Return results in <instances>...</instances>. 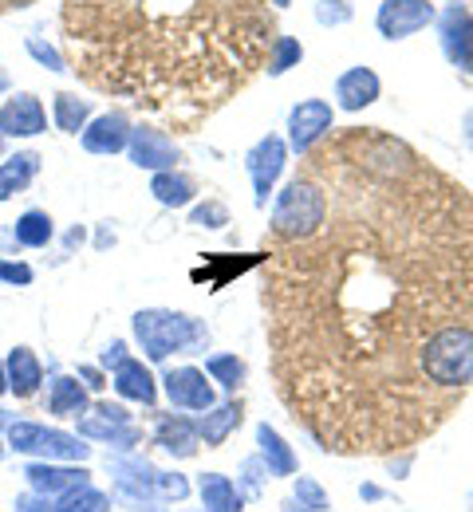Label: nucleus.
Instances as JSON below:
<instances>
[{"label": "nucleus", "mask_w": 473, "mask_h": 512, "mask_svg": "<svg viewBox=\"0 0 473 512\" xmlns=\"http://www.w3.org/2000/svg\"><path fill=\"white\" fill-rule=\"evenodd\" d=\"M320 170L339 190L328 221L265 284L280 398L328 453H399L454 410L418 355L434 331L473 323V205L379 134H351Z\"/></svg>", "instance_id": "1"}, {"label": "nucleus", "mask_w": 473, "mask_h": 512, "mask_svg": "<svg viewBox=\"0 0 473 512\" xmlns=\"http://www.w3.org/2000/svg\"><path fill=\"white\" fill-rule=\"evenodd\" d=\"M418 371L438 398L458 406L473 383V323H450L434 331L418 355Z\"/></svg>", "instance_id": "2"}, {"label": "nucleus", "mask_w": 473, "mask_h": 512, "mask_svg": "<svg viewBox=\"0 0 473 512\" xmlns=\"http://www.w3.org/2000/svg\"><path fill=\"white\" fill-rule=\"evenodd\" d=\"M328 221V190L312 178H292L284 190L276 193L272 205V237H280L284 245L308 241L324 229Z\"/></svg>", "instance_id": "3"}, {"label": "nucleus", "mask_w": 473, "mask_h": 512, "mask_svg": "<svg viewBox=\"0 0 473 512\" xmlns=\"http://www.w3.org/2000/svg\"><path fill=\"white\" fill-rule=\"evenodd\" d=\"M135 339L138 347L146 351L150 363H166L170 355L178 351H198L209 343V331H205L202 320L186 316V312H166V308H146L138 312L135 320Z\"/></svg>", "instance_id": "4"}, {"label": "nucleus", "mask_w": 473, "mask_h": 512, "mask_svg": "<svg viewBox=\"0 0 473 512\" xmlns=\"http://www.w3.org/2000/svg\"><path fill=\"white\" fill-rule=\"evenodd\" d=\"M8 449L32 453V457H44V461H83L91 453V446H83L75 434L48 430L40 422H8Z\"/></svg>", "instance_id": "5"}, {"label": "nucleus", "mask_w": 473, "mask_h": 512, "mask_svg": "<svg viewBox=\"0 0 473 512\" xmlns=\"http://www.w3.org/2000/svg\"><path fill=\"white\" fill-rule=\"evenodd\" d=\"M111 477L119 497L135 512H162V497H158V469H150L138 457H115L111 461Z\"/></svg>", "instance_id": "6"}, {"label": "nucleus", "mask_w": 473, "mask_h": 512, "mask_svg": "<svg viewBox=\"0 0 473 512\" xmlns=\"http://www.w3.org/2000/svg\"><path fill=\"white\" fill-rule=\"evenodd\" d=\"M284 162H288V146H284V138H261L249 154H245V170H249V178H253V205L257 209H265L269 205L272 190H276V182H280V174H284Z\"/></svg>", "instance_id": "7"}, {"label": "nucleus", "mask_w": 473, "mask_h": 512, "mask_svg": "<svg viewBox=\"0 0 473 512\" xmlns=\"http://www.w3.org/2000/svg\"><path fill=\"white\" fill-rule=\"evenodd\" d=\"M332 123H336L332 103H324V99H300L292 107V115H288V146L296 154H308L332 130Z\"/></svg>", "instance_id": "8"}, {"label": "nucleus", "mask_w": 473, "mask_h": 512, "mask_svg": "<svg viewBox=\"0 0 473 512\" xmlns=\"http://www.w3.org/2000/svg\"><path fill=\"white\" fill-rule=\"evenodd\" d=\"M79 434L95 438V442H111L119 449L138 446V430L131 426V414L123 406H111V402H99L87 418H79Z\"/></svg>", "instance_id": "9"}, {"label": "nucleus", "mask_w": 473, "mask_h": 512, "mask_svg": "<svg viewBox=\"0 0 473 512\" xmlns=\"http://www.w3.org/2000/svg\"><path fill=\"white\" fill-rule=\"evenodd\" d=\"M375 24L387 40H406L422 32L426 24H434V4L430 0H383Z\"/></svg>", "instance_id": "10"}, {"label": "nucleus", "mask_w": 473, "mask_h": 512, "mask_svg": "<svg viewBox=\"0 0 473 512\" xmlns=\"http://www.w3.org/2000/svg\"><path fill=\"white\" fill-rule=\"evenodd\" d=\"M162 386H166L170 406H178V410H198V414H205V410L217 406V394H213V386L205 383V371H198V367H174V371H166Z\"/></svg>", "instance_id": "11"}, {"label": "nucleus", "mask_w": 473, "mask_h": 512, "mask_svg": "<svg viewBox=\"0 0 473 512\" xmlns=\"http://www.w3.org/2000/svg\"><path fill=\"white\" fill-rule=\"evenodd\" d=\"M24 477H28V485H32V493H40V497H64L71 489H79V485H91V473L83 469V465H56V461H32L28 469H24Z\"/></svg>", "instance_id": "12"}, {"label": "nucleus", "mask_w": 473, "mask_h": 512, "mask_svg": "<svg viewBox=\"0 0 473 512\" xmlns=\"http://www.w3.org/2000/svg\"><path fill=\"white\" fill-rule=\"evenodd\" d=\"M48 130V115H44V103L28 91L12 95L4 107H0V134L8 138H36Z\"/></svg>", "instance_id": "13"}, {"label": "nucleus", "mask_w": 473, "mask_h": 512, "mask_svg": "<svg viewBox=\"0 0 473 512\" xmlns=\"http://www.w3.org/2000/svg\"><path fill=\"white\" fill-rule=\"evenodd\" d=\"M442 48L450 64L473 71V12L462 4H450L442 12Z\"/></svg>", "instance_id": "14"}, {"label": "nucleus", "mask_w": 473, "mask_h": 512, "mask_svg": "<svg viewBox=\"0 0 473 512\" xmlns=\"http://www.w3.org/2000/svg\"><path fill=\"white\" fill-rule=\"evenodd\" d=\"M127 150H131V162H135L138 170H154V174L174 170V162H178L174 142L162 130H150V127L131 130V146Z\"/></svg>", "instance_id": "15"}, {"label": "nucleus", "mask_w": 473, "mask_h": 512, "mask_svg": "<svg viewBox=\"0 0 473 512\" xmlns=\"http://www.w3.org/2000/svg\"><path fill=\"white\" fill-rule=\"evenodd\" d=\"M131 146V123L123 115H99L83 127V150L87 154H119Z\"/></svg>", "instance_id": "16"}, {"label": "nucleus", "mask_w": 473, "mask_h": 512, "mask_svg": "<svg viewBox=\"0 0 473 512\" xmlns=\"http://www.w3.org/2000/svg\"><path fill=\"white\" fill-rule=\"evenodd\" d=\"M154 446H162L170 457H194V453L202 449L198 422H190V418H182V414L158 418V426H154Z\"/></svg>", "instance_id": "17"}, {"label": "nucleus", "mask_w": 473, "mask_h": 512, "mask_svg": "<svg viewBox=\"0 0 473 512\" xmlns=\"http://www.w3.org/2000/svg\"><path fill=\"white\" fill-rule=\"evenodd\" d=\"M379 91H383V83H379V75H375L371 67H351V71H343L336 79V99L343 111H363V107H371V103L379 99Z\"/></svg>", "instance_id": "18"}, {"label": "nucleus", "mask_w": 473, "mask_h": 512, "mask_svg": "<svg viewBox=\"0 0 473 512\" xmlns=\"http://www.w3.org/2000/svg\"><path fill=\"white\" fill-rule=\"evenodd\" d=\"M4 371H8V390L16 398H32L40 390V383H44V367H40V359H36L32 347H12Z\"/></svg>", "instance_id": "19"}, {"label": "nucleus", "mask_w": 473, "mask_h": 512, "mask_svg": "<svg viewBox=\"0 0 473 512\" xmlns=\"http://www.w3.org/2000/svg\"><path fill=\"white\" fill-rule=\"evenodd\" d=\"M111 383H115V390L123 398L142 402V406H154V398H158V383H154V375H150V367L142 359H123L115 367V379Z\"/></svg>", "instance_id": "20"}, {"label": "nucleus", "mask_w": 473, "mask_h": 512, "mask_svg": "<svg viewBox=\"0 0 473 512\" xmlns=\"http://www.w3.org/2000/svg\"><path fill=\"white\" fill-rule=\"evenodd\" d=\"M241 418H245L241 402H221V406L205 410L202 418H198V434H202L205 449L225 446V442H229V434L241 426Z\"/></svg>", "instance_id": "21"}, {"label": "nucleus", "mask_w": 473, "mask_h": 512, "mask_svg": "<svg viewBox=\"0 0 473 512\" xmlns=\"http://www.w3.org/2000/svg\"><path fill=\"white\" fill-rule=\"evenodd\" d=\"M257 446H261V461L269 465L272 477H296V469H300V461H296V453H292V446L272 430L269 422H261L257 426Z\"/></svg>", "instance_id": "22"}, {"label": "nucleus", "mask_w": 473, "mask_h": 512, "mask_svg": "<svg viewBox=\"0 0 473 512\" xmlns=\"http://www.w3.org/2000/svg\"><path fill=\"white\" fill-rule=\"evenodd\" d=\"M87 406H91V394H87V386L79 383V379H71V375L52 379L48 414H56V418H79V414H87Z\"/></svg>", "instance_id": "23"}, {"label": "nucleus", "mask_w": 473, "mask_h": 512, "mask_svg": "<svg viewBox=\"0 0 473 512\" xmlns=\"http://www.w3.org/2000/svg\"><path fill=\"white\" fill-rule=\"evenodd\" d=\"M198 497H202L205 512H241L245 509L241 489H237L225 473H205L202 481H198Z\"/></svg>", "instance_id": "24"}, {"label": "nucleus", "mask_w": 473, "mask_h": 512, "mask_svg": "<svg viewBox=\"0 0 473 512\" xmlns=\"http://www.w3.org/2000/svg\"><path fill=\"white\" fill-rule=\"evenodd\" d=\"M150 193L158 197V205H166V209H182V205H190L194 201V178H186V174H174V170H162V174H154V182H150Z\"/></svg>", "instance_id": "25"}, {"label": "nucleus", "mask_w": 473, "mask_h": 512, "mask_svg": "<svg viewBox=\"0 0 473 512\" xmlns=\"http://www.w3.org/2000/svg\"><path fill=\"white\" fill-rule=\"evenodd\" d=\"M40 170V158L36 154H16L8 162H0V201L16 197L20 190H28V182L36 178Z\"/></svg>", "instance_id": "26"}, {"label": "nucleus", "mask_w": 473, "mask_h": 512, "mask_svg": "<svg viewBox=\"0 0 473 512\" xmlns=\"http://www.w3.org/2000/svg\"><path fill=\"white\" fill-rule=\"evenodd\" d=\"M52 217L44 213V209H28L20 221H16V229H12V237H16V245H24V249H44L48 241H52Z\"/></svg>", "instance_id": "27"}, {"label": "nucleus", "mask_w": 473, "mask_h": 512, "mask_svg": "<svg viewBox=\"0 0 473 512\" xmlns=\"http://www.w3.org/2000/svg\"><path fill=\"white\" fill-rule=\"evenodd\" d=\"M52 115H56V127L64 130V134H79V130L91 123V103L87 99H79V95H56V103H52Z\"/></svg>", "instance_id": "28"}, {"label": "nucleus", "mask_w": 473, "mask_h": 512, "mask_svg": "<svg viewBox=\"0 0 473 512\" xmlns=\"http://www.w3.org/2000/svg\"><path fill=\"white\" fill-rule=\"evenodd\" d=\"M328 509H332V501H328V493L320 489V481L296 477L292 497L284 501V512H328Z\"/></svg>", "instance_id": "29"}, {"label": "nucleus", "mask_w": 473, "mask_h": 512, "mask_svg": "<svg viewBox=\"0 0 473 512\" xmlns=\"http://www.w3.org/2000/svg\"><path fill=\"white\" fill-rule=\"evenodd\" d=\"M205 371H209V379L217 386H225V390H241L245 383V359H237V355H209L205 359Z\"/></svg>", "instance_id": "30"}, {"label": "nucleus", "mask_w": 473, "mask_h": 512, "mask_svg": "<svg viewBox=\"0 0 473 512\" xmlns=\"http://www.w3.org/2000/svg\"><path fill=\"white\" fill-rule=\"evenodd\" d=\"M56 512H111V497L91 485H79L56 501Z\"/></svg>", "instance_id": "31"}, {"label": "nucleus", "mask_w": 473, "mask_h": 512, "mask_svg": "<svg viewBox=\"0 0 473 512\" xmlns=\"http://www.w3.org/2000/svg\"><path fill=\"white\" fill-rule=\"evenodd\" d=\"M300 60H304V48H300V40H292V36H280V40L272 44L269 75H284L288 67H296Z\"/></svg>", "instance_id": "32"}, {"label": "nucleus", "mask_w": 473, "mask_h": 512, "mask_svg": "<svg viewBox=\"0 0 473 512\" xmlns=\"http://www.w3.org/2000/svg\"><path fill=\"white\" fill-rule=\"evenodd\" d=\"M265 477H272L269 465H265L261 457H249V461L241 465V485H237V489H241V497H257V493H261V481H265Z\"/></svg>", "instance_id": "33"}, {"label": "nucleus", "mask_w": 473, "mask_h": 512, "mask_svg": "<svg viewBox=\"0 0 473 512\" xmlns=\"http://www.w3.org/2000/svg\"><path fill=\"white\" fill-rule=\"evenodd\" d=\"M158 497H162V505H170V501L178 505L190 497V481L182 473H158Z\"/></svg>", "instance_id": "34"}, {"label": "nucleus", "mask_w": 473, "mask_h": 512, "mask_svg": "<svg viewBox=\"0 0 473 512\" xmlns=\"http://www.w3.org/2000/svg\"><path fill=\"white\" fill-rule=\"evenodd\" d=\"M194 225H202V229H225L229 225V209L221 205V201H205L194 209V217H190Z\"/></svg>", "instance_id": "35"}, {"label": "nucleus", "mask_w": 473, "mask_h": 512, "mask_svg": "<svg viewBox=\"0 0 473 512\" xmlns=\"http://www.w3.org/2000/svg\"><path fill=\"white\" fill-rule=\"evenodd\" d=\"M316 20L320 24H347L351 20V4L347 0H316Z\"/></svg>", "instance_id": "36"}, {"label": "nucleus", "mask_w": 473, "mask_h": 512, "mask_svg": "<svg viewBox=\"0 0 473 512\" xmlns=\"http://www.w3.org/2000/svg\"><path fill=\"white\" fill-rule=\"evenodd\" d=\"M28 52H32V56H36V60H40V64L48 67V71H68V67H64V56H60V52H56V48H48V44H44V40H36V36H32V40H28Z\"/></svg>", "instance_id": "37"}, {"label": "nucleus", "mask_w": 473, "mask_h": 512, "mask_svg": "<svg viewBox=\"0 0 473 512\" xmlns=\"http://www.w3.org/2000/svg\"><path fill=\"white\" fill-rule=\"evenodd\" d=\"M0 280H8V284H32V268H28V264L0 260Z\"/></svg>", "instance_id": "38"}, {"label": "nucleus", "mask_w": 473, "mask_h": 512, "mask_svg": "<svg viewBox=\"0 0 473 512\" xmlns=\"http://www.w3.org/2000/svg\"><path fill=\"white\" fill-rule=\"evenodd\" d=\"M16 512H56V505H48V497L40 501L36 493V497H16Z\"/></svg>", "instance_id": "39"}, {"label": "nucleus", "mask_w": 473, "mask_h": 512, "mask_svg": "<svg viewBox=\"0 0 473 512\" xmlns=\"http://www.w3.org/2000/svg\"><path fill=\"white\" fill-rule=\"evenodd\" d=\"M123 359H131V355H127V343H111V347L103 351V367H119Z\"/></svg>", "instance_id": "40"}, {"label": "nucleus", "mask_w": 473, "mask_h": 512, "mask_svg": "<svg viewBox=\"0 0 473 512\" xmlns=\"http://www.w3.org/2000/svg\"><path fill=\"white\" fill-rule=\"evenodd\" d=\"M79 379H83L87 390H99V386H103V375H99L95 367H79Z\"/></svg>", "instance_id": "41"}, {"label": "nucleus", "mask_w": 473, "mask_h": 512, "mask_svg": "<svg viewBox=\"0 0 473 512\" xmlns=\"http://www.w3.org/2000/svg\"><path fill=\"white\" fill-rule=\"evenodd\" d=\"M359 497L363 501H383V489L379 485H359Z\"/></svg>", "instance_id": "42"}, {"label": "nucleus", "mask_w": 473, "mask_h": 512, "mask_svg": "<svg viewBox=\"0 0 473 512\" xmlns=\"http://www.w3.org/2000/svg\"><path fill=\"white\" fill-rule=\"evenodd\" d=\"M462 130H466V142L473 146V111L466 115V123H462Z\"/></svg>", "instance_id": "43"}, {"label": "nucleus", "mask_w": 473, "mask_h": 512, "mask_svg": "<svg viewBox=\"0 0 473 512\" xmlns=\"http://www.w3.org/2000/svg\"><path fill=\"white\" fill-rule=\"evenodd\" d=\"M8 390V371H4V363H0V394Z\"/></svg>", "instance_id": "44"}, {"label": "nucleus", "mask_w": 473, "mask_h": 512, "mask_svg": "<svg viewBox=\"0 0 473 512\" xmlns=\"http://www.w3.org/2000/svg\"><path fill=\"white\" fill-rule=\"evenodd\" d=\"M4 87H8V75H4V71H0V91H4Z\"/></svg>", "instance_id": "45"}, {"label": "nucleus", "mask_w": 473, "mask_h": 512, "mask_svg": "<svg viewBox=\"0 0 473 512\" xmlns=\"http://www.w3.org/2000/svg\"><path fill=\"white\" fill-rule=\"evenodd\" d=\"M0 426H8V418H4V410H0Z\"/></svg>", "instance_id": "46"}, {"label": "nucleus", "mask_w": 473, "mask_h": 512, "mask_svg": "<svg viewBox=\"0 0 473 512\" xmlns=\"http://www.w3.org/2000/svg\"><path fill=\"white\" fill-rule=\"evenodd\" d=\"M4 453H8V446H0V461H4Z\"/></svg>", "instance_id": "47"}, {"label": "nucleus", "mask_w": 473, "mask_h": 512, "mask_svg": "<svg viewBox=\"0 0 473 512\" xmlns=\"http://www.w3.org/2000/svg\"><path fill=\"white\" fill-rule=\"evenodd\" d=\"M272 4H280V8H284V4H288V0H272Z\"/></svg>", "instance_id": "48"}, {"label": "nucleus", "mask_w": 473, "mask_h": 512, "mask_svg": "<svg viewBox=\"0 0 473 512\" xmlns=\"http://www.w3.org/2000/svg\"><path fill=\"white\" fill-rule=\"evenodd\" d=\"M0 150H4V134H0Z\"/></svg>", "instance_id": "49"}]
</instances>
